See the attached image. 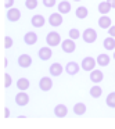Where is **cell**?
Wrapping results in <instances>:
<instances>
[{
    "instance_id": "1",
    "label": "cell",
    "mask_w": 115,
    "mask_h": 129,
    "mask_svg": "<svg viewBox=\"0 0 115 129\" xmlns=\"http://www.w3.org/2000/svg\"><path fill=\"white\" fill-rule=\"evenodd\" d=\"M61 42H62L61 35H60L58 32L51 31L46 35V43H47V46H50V47H56V46L61 45Z\"/></svg>"
},
{
    "instance_id": "3",
    "label": "cell",
    "mask_w": 115,
    "mask_h": 129,
    "mask_svg": "<svg viewBox=\"0 0 115 129\" xmlns=\"http://www.w3.org/2000/svg\"><path fill=\"white\" fill-rule=\"evenodd\" d=\"M61 49H62V51L64 53H67V54H71V53H73V51L76 50V45H75V40L73 39H65V40H62L61 42Z\"/></svg>"
},
{
    "instance_id": "36",
    "label": "cell",
    "mask_w": 115,
    "mask_h": 129,
    "mask_svg": "<svg viewBox=\"0 0 115 129\" xmlns=\"http://www.w3.org/2000/svg\"><path fill=\"white\" fill-rule=\"evenodd\" d=\"M7 64H9V60L4 58V67H7Z\"/></svg>"
},
{
    "instance_id": "18",
    "label": "cell",
    "mask_w": 115,
    "mask_h": 129,
    "mask_svg": "<svg viewBox=\"0 0 115 129\" xmlns=\"http://www.w3.org/2000/svg\"><path fill=\"white\" fill-rule=\"evenodd\" d=\"M57 9H58V13H61V14H68V13L71 11V3L69 2H67V0H62V2H60L58 6H57Z\"/></svg>"
},
{
    "instance_id": "28",
    "label": "cell",
    "mask_w": 115,
    "mask_h": 129,
    "mask_svg": "<svg viewBox=\"0 0 115 129\" xmlns=\"http://www.w3.org/2000/svg\"><path fill=\"white\" fill-rule=\"evenodd\" d=\"M25 7L28 10H35L37 7V0H25Z\"/></svg>"
},
{
    "instance_id": "9",
    "label": "cell",
    "mask_w": 115,
    "mask_h": 129,
    "mask_svg": "<svg viewBox=\"0 0 115 129\" xmlns=\"http://www.w3.org/2000/svg\"><path fill=\"white\" fill-rule=\"evenodd\" d=\"M81 68L82 67L78 64V62L69 61V62H67V65H65V72H67L68 75L73 76V75H76V74L79 72V70H81Z\"/></svg>"
},
{
    "instance_id": "33",
    "label": "cell",
    "mask_w": 115,
    "mask_h": 129,
    "mask_svg": "<svg viewBox=\"0 0 115 129\" xmlns=\"http://www.w3.org/2000/svg\"><path fill=\"white\" fill-rule=\"evenodd\" d=\"M108 35L115 38V25H112V26H109V28H108Z\"/></svg>"
},
{
    "instance_id": "24",
    "label": "cell",
    "mask_w": 115,
    "mask_h": 129,
    "mask_svg": "<svg viewBox=\"0 0 115 129\" xmlns=\"http://www.w3.org/2000/svg\"><path fill=\"white\" fill-rule=\"evenodd\" d=\"M29 86H31V82H29V79H26V78H20L17 81L18 90H26Z\"/></svg>"
},
{
    "instance_id": "25",
    "label": "cell",
    "mask_w": 115,
    "mask_h": 129,
    "mask_svg": "<svg viewBox=\"0 0 115 129\" xmlns=\"http://www.w3.org/2000/svg\"><path fill=\"white\" fill-rule=\"evenodd\" d=\"M73 112H75L76 115H83L85 112H86V104L85 103H76L75 106H73Z\"/></svg>"
},
{
    "instance_id": "27",
    "label": "cell",
    "mask_w": 115,
    "mask_h": 129,
    "mask_svg": "<svg viewBox=\"0 0 115 129\" xmlns=\"http://www.w3.org/2000/svg\"><path fill=\"white\" fill-rule=\"evenodd\" d=\"M68 35H69V38H71V39H73V40L79 39V38L82 36V34H81V32H79L76 28H72V29H69V32H68Z\"/></svg>"
},
{
    "instance_id": "11",
    "label": "cell",
    "mask_w": 115,
    "mask_h": 129,
    "mask_svg": "<svg viewBox=\"0 0 115 129\" xmlns=\"http://www.w3.org/2000/svg\"><path fill=\"white\" fill-rule=\"evenodd\" d=\"M17 62L21 68H29L32 65V57L29 56V54H21V56L18 57Z\"/></svg>"
},
{
    "instance_id": "26",
    "label": "cell",
    "mask_w": 115,
    "mask_h": 129,
    "mask_svg": "<svg viewBox=\"0 0 115 129\" xmlns=\"http://www.w3.org/2000/svg\"><path fill=\"white\" fill-rule=\"evenodd\" d=\"M105 103L109 108H115V92H111L105 99Z\"/></svg>"
},
{
    "instance_id": "16",
    "label": "cell",
    "mask_w": 115,
    "mask_h": 129,
    "mask_svg": "<svg viewBox=\"0 0 115 129\" xmlns=\"http://www.w3.org/2000/svg\"><path fill=\"white\" fill-rule=\"evenodd\" d=\"M45 22H46L45 17L40 15V14H35L33 17H32V20H31V24H32L33 28H42V26L45 25Z\"/></svg>"
},
{
    "instance_id": "32",
    "label": "cell",
    "mask_w": 115,
    "mask_h": 129,
    "mask_svg": "<svg viewBox=\"0 0 115 129\" xmlns=\"http://www.w3.org/2000/svg\"><path fill=\"white\" fill-rule=\"evenodd\" d=\"M14 2H15V0H4V7H6L7 10L11 9L13 4H14Z\"/></svg>"
},
{
    "instance_id": "15",
    "label": "cell",
    "mask_w": 115,
    "mask_h": 129,
    "mask_svg": "<svg viewBox=\"0 0 115 129\" xmlns=\"http://www.w3.org/2000/svg\"><path fill=\"white\" fill-rule=\"evenodd\" d=\"M103 79H104L103 71H100V70H93V71H90V81H92L93 83H100Z\"/></svg>"
},
{
    "instance_id": "35",
    "label": "cell",
    "mask_w": 115,
    "mask_h": 129,
    "mask_svg": "<svg viewBox=\"0 0 115 129\" xmlns=\"http://www.w3.org/2000/svg\"><path fill=\"white\" fill-rule=\"evenodd\" d=\"M107 2H108V3L111 4L112 9H115V0H107Z\"/></svg>"
},
{
    "instance_id": "17",
    "label": "cell",
    "mask_w": 115,
    "mask_h": 129,
    "mask_svg": "<svg viewBox=\"0 0 115 129\" xmlns=\"http://www.w3.org/2000/svg\"><path fill=\"white\" fill-rule=\"evenodd\" d=\"M111 24H112V21H111V18H109L107 14L101 15V17L98 18V26H100L101 29H108L109 26H112Z\"/></svg>"
},
{
    "instance_id": "20",
    "label": "cell",
    "mask_w": 115,
    "mask_h": 129,
    "mask_svg": "<svg viewBox=\"0 0 115 129\" xmlns=\"http://www.w3.org/2000/svg\"><path fill=\"white\" fill-rule=\"evenodd\" d=\"M96 61H97V64L100 65V67H107V65L109 64V61H111V57L105 53H101L97 56V60H96Z\"/></svg>"
},
{
    "instance_id": "6",
    "label": "cell",
    "mask_w": 115,
    "mask_h": 129,
    "mask_svg": "<svg viewBox=\"0 0 115 129\" xmlns=\"http://www.w3.org/2000/svg\"><path fill=\"white\" fill-rule=\"evenodd\" d=\"M51 56H53V51H51L50 46H43V47H40L39 51H37V57H39L42 61H47V60H50Z\"/></svg>"
},
{
    "instance_id": "10",
    "label": "cell",
    "mask_w": 115,
    "mask_h": 129,
    "mask_svg": "<svg viewBox=\"0 0 115 129\" xmlns=\"http://www.w3.org/2000/svg\"><path fill=\"white\" fill-rule=\"evenodd\" d=\"M51 87H53V81H51L49 76H43V78H40V81H39V89L42 90V92H49Z\"/></svg>"
},
{
    "instance_id": "30",
    "label": "cell",
    "mask_w": 115,
    "mask_h": 129,
    "mask_svg": "<svg viewBox=\"0 0 115 129\" xmlns=\"http://www.w3.org/2000/svg\"><path fill=\"white\" fill-rule=\"evenodd\" d=\"M11 83H13V79H11V76L9 75V74H4V87H10L11 86Z\"/></svg>"
},
{
    "instance_id": "12",
    "label": "cell",
    "mask_w": 115,
    "mask_h": 129,
    "mask_svg": "<svg viewBox=\"0 0 115 129\" xmlns=\"http://www.w3.org/2000/svg\"><path fill=\"white\" fill-rule=\"evenodd\" d=\"M49 71H50V75L51 76H60L62 72L65 71V67H62L60 62H53V64L50 65V68H49Z\"/></svg>"
},
{
    "instance_id": "22",
    "label": "cell",
    "mask_w": 115,
    "mask_h": 129,
    "mask_svg": "<svg viewBox=\"0 0 115 129\" xmlns=\"http://www.w3.org/2000/svg\"><path fill=\"white\" fill-rule=\"evenodd\" d=\"M111 4L108 3V2H101L100 4H98V13H100L101 15H105V14H108L109 11H111Z\"/></svg>"
},
{
    "instance_id": "5",
    "label": "cell",
    "mask_w": 115,
    "mask_h": 129,
    "mask_svg": "<svg viewBox=\"0 0 115 129\" xmlns=\"http://www.w3.org/2000/svg\"><path fill=\"white\" fill-rule=\"evenodd\" d=\"M6 18H7V21H10V22H17V21H20V18H21V11L18 9H15V7H11V9L7 10Z\"/></svg>"
},
{
    "instance_id": "19",
    "label": "cell",
    "mask_w": 115,
    "mask_h": 129,
    "mask_svg": "<svg viewBox=\"0 0 115 129\" xmlns=\"http://www.w3.org/2000/svg\"><path fill=\"white\" fill-rule=\"evenodd\" d=\"M103 46L105 50L111 51V50H115V38L114 36H107L105 39L103 40Z\"/></svg>"
},
{
    "instance_id": "37",
    "label": "cell",
    "mask_w": 115,
    "mask_h": 129,
    "mask_svg": "<svg viewBox=\"0 0 115 129\" xmlns=\"http://www.w3.org/2000/svg\"><path fill=\"white\" fill-rule=\"evenodd\" d=\"M112 57H114V60H115V51H114V56H112Z\"/></svg>"
},
{
    "instance_id": "38",
    "label": "cell",
    "mask_w": 115,
    "mask_h": 129,
    "mask_svg": "<svg viewBox=\"0 0 115 129\" xmlns=\"http://www.w3.org/2000/svg\"><path fill=\"white\" fill-rule=\"evenodd\" d=\"M73 2H81V0H73Z\"/></svg>"
},
{
    "instance_id": "4",
    "label": "cell",
    "mask_w": 115,
    "mask_h": 129,
    "mask_svg": "<svg viewBox=\"0 0 115 129\" xmlns=\"http://www.w3.org/2000/svg\"><path fill=\"white\" fill-rule=\"evenodd\" d=\"M96 64H97V61H96L93 57H85L83 60H82V62H81V67H82V70L83 71H93L94 70V67H96Z\"/></svg>"
},
{
    "instance_id": "21",
    "label": "cell",
    "mask_w": 115,
    "mask_h": 129,
    "mask_svg": "<svg viewBox=\"0 0 115 129\" xmlns=\"http://www.w3.org/2000/svg\"><path fill=\"white\" fill-rule=\"evenodd\" d=\"M75 15H76L78 20H85V18L89 15V10H87L85 6H79L78 9H76V11H75Z\"/></svg>"
},
{
    "instance_id": "13",
    "label": "cell",
    "mask_w": 115,
    "mask_h": 129,
    "mask_svg": "<svg viewBox=\"0 0 115 129\" xmlns=\"http://www.w3.org/2000/svg\"><path fill=\"white\" fill-rule=\"evenodd\" d=\"M67 114H68V107L65 104H57L54 107V115L57 118H64L67 117Z\"/></svg>"
},
{
    "instance_id": "31",
    "label": "cell",
    "mask_w": 115,
    "mask_h": 129,
    "mask_svg": "<svg viewBox=\"0 0 115 129\" xmlns=\"http://www.w3.org/2000/svg\"><path fill=\"white\" fill-rule=\"evenodd\" d=\"M56 2H57V0H42L43 6L47 7V9H51V7L56 6Z\"/></svg>"
},
{
    "instance_id": "8",
    "label": "cell",
    "mask_w": 115,
    "mask_h": 129,
    "mask_svg": "<svg viewBox=\"0 0 115 129\" xmlns=\"http://www.w3.org/2000/svg\"><path fill=\"white\" fill-rule=\"evenodd\" d=\"M15 103H17V106H20V107L28 106V103H29V96L26 94L24 90H21L20 93H17V94H15Z\"/></svg>"
},
{
    "instance_id": "2",
    "label": "cell",
    "mask_w": 115,
    "mask_h": 129,
    "mask_svg": "<svg viewBox=\"0 0 115 129\" xmlns=\"http://www.w3.org/2000/svg\"><path fill=\"white\" fill-rule=\"evenodd\" d=\"M82 39H83L85 43H87V45H92V43H94L96 40H97V32H96V29L93 28H86L83 31V34H82Z\"/></svg>"
},
{
    "instance_id": "14",
    "label": "cell",
    "mask_w": 115,
    "mask_h": 129,
    "mask_svg": "<svg viewBox=\"0 0 115 129\" xmlns=\"http://www.w3.org/2000/svg\"><path fill=\"white\" fill-rule=\"evenodd\" d=\"M37 42V34L36 32H26L24 35V43L28 46H33Z\"/></svg>"
},
{
    "instance_id": "34",
    "label": "cell",
    "mask_w": 115,
    "mask_h": 129,
    "mask_svg": "<svg viewBox=\"0 0 115 129\" xmlns=\"http://www.w3.org/2000/svg\"><path fill=\"white\" fill-rule=\"evenodd\" d=\"M10 117V110L7 107H4V118H9Z\"/></svg>"
},
{
    "instance_id": "7",
    "label": "cell",
    "mask_w": 115,
    "mask_h": 129,
    "mask_svg": "<svg viewBox=\"0 0 115 129\" xmlns=\"http://www.w3.org/2000/svg\"><path fill=\"white\" fill-rule=\"evenodd\" d=\"M47 21L53 28H57V26H60L62 24V14L61 13H51Z\"/></svg>"
},
{
    "instance_id": "29",
    "label": "cell",
    "mask_w": 115,
    "mask_h": 129,
    "mask_svg": "<svg viewBox=\"0 0 115 129\" xmlns=\"http://www.w3.org/2000/svg\"><path fill=\"white\" fill-rule=\"evenodd\" d=\"M13 39H11V36H4V49H10V47H13Z\"/></svg>"
},
{
    "instance_id": "23",
    "label": "cell",
    "mask_w": 115,
    "mask_h": 129,
    "mask_svg": "<svg viewBox=\"0 0 115 129\" xmlns=\"http://www.w3.org/2000/svg\"><path fill=\"white\" fill-rule=\"evenodd\" d=\"M89 93H90V96H92L93 99H98V97H101V94H103V89L98 86V83H94V86L90 87Z\"/></svg>"
}]
</instances>
